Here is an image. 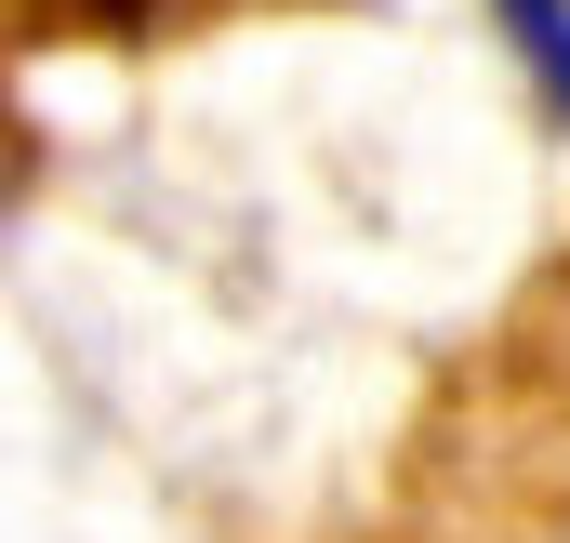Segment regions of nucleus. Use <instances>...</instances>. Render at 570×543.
Wrapping results in <instances>:
<instances>
[{
	"label": "nucleus",
	"mask_w": 570,
	"mask_h": 543,
	"mask_svg": "<svg viewBox=\"0 0 570 543\" xmlns=\"http://www.w3.org/2000/svg\"><path fill=\"white\" fill-rule=\"evenodd\" d=\"M0 186H13V146H0Z\"/></svg>",
	"instance_id": "nucleus-2"
},
{
	"label": "nucleus",
	"mask_w": 570,
	"mask_h": 543,
	"mask_svg": "<svg viewBox=\"0 0 570 543\" xmlns=\"http://www.w3.org/2000/svg\"><path fill=\"white\" fill-rule=\"evenodd\" d=\"M504 27H518V53H531V80L570 107V0H504Z\"/></svg>",
	"instance_id": "nucleus-1"
}]
</instances>
